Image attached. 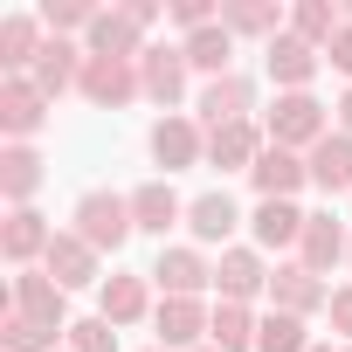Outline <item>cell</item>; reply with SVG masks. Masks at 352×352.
I'll use <instances>...</instances> for the list:
<instances>
[{"label": "cell", "instance_id": "cell-11", "mask_svg": "<svg viewBox=\"0 0 352 352\" xmlns=\"http://www.w3.org/2000/svg\"><path fill=\"white\" fill-rule=\"evenodd\" d=\"M83 56L138 63V56H145V28H138L124 8H97V21H90V35H83Z\"/></svg>", "mask_w": 352, "mask_h": 352}, {"label": "cell", "instance_id": "cell-22", "mask_svg": "<svg viewBox=\"0 0 352 352\" xmlns=\"http://www.w3.org/2000/svg\"><path fill=\"white\" fill-rule=\"evenodd\" d=\"M131 221H138V235H159L166 242V228L187 221V201L173 194L166 180H145V187H131Z\"/></svg>", "mask_w": 352, "mask_h": 352}, {"label": "cell", "instance_id": "cell-37", "mask_svg": "<svg viewBox=\"0 0 352 352\" xmlns=\"http://www.w3.org/2000/svg\"><path fill=\"white\" fill-rule=\"evenodd\" d=\"M324 63H331V69H338V76L352 83V21H345V28L331 35V49H324Z\"/></svg>", "mask_w": 352, "mask_h": 352}, {"label": "cell", "instance_id": "cell-18", "mask_svg": "<svg viewBox=\"0 0 352 352\" xmlns=\"http://www.w3.org/2000/svg\"><path fill=\"white\" fill-rule=\"evenodd\" d=\"M263 56H270V83H276V97H283V90H311V76H318V63H324V49L297 42L290 28H283Z\"/></svg>", "mask_w": 352, "mask_h": 352}, {"label": "cell", "instance_id": "cell-33", "mask_svg": "<svg viewBox=\"0 0 352 352\" xmlns=\"http://www.w3.org/2000/svg\"><path fill=\"white\" fill-rule=\"evenodd\" d=\"M90 21H97V8H90V0H49V8H42V28L49 35H90Z\"/></svg>", "mask_w": 352, "mask_h": 352}, {"label": "cell", "instance_id": "cell-5", "mask_svg": "<svg viewBox=\"0 0 352 352\" xmlns=\"http://www.w3.org/2000/svg\"><path fill=\"white\" fill-rule=\"evenodd\" d=\"M208 324H214V311L201 297H159V311H152V331H159L166 352H201Z\"/></svg>", "mask_w": 352, "mask_h": 352}, {"label": "cell", "instance_id": "cell-17", "mask_svg": "<svg viewBox=\"0 0 352 352\" xmlns=\"http://www.w3.org/2000/svg\"><path fill=\"white\" fill-rule=\"evenodd\" d=\"M249 180L263 201H297V187H311V166L304 152H283V145H263V159L249 166Z\"/></svg>", "mask_w": 352, "mask_h": 352}, {"label": "cell", "instance_id": "cell-6", "mask_svg": "<svg viewBox=\"0 0 352 352\" xmlns=\"http://www.w3.org/2000/svg\"><path fill=\"white\" fill-rule=\"evenodd\" d=\"M76 97H83V104H97V111H124L131 97H145V83H138V63L90 56V63H83V83H76Z\"/></svg>", "mask_w": 352, "mask_h": 352}, {"label": "cell", "instance_id": "cell-2", "mask_svg": "<svg viewBox=\"0 0 352 352\" xmlns=\"http://www.w3.org/2000/svg\"><path fill=\"white\" fill-rule=\"evenodd\" d=\"M263 138L283 145V152H311V145L331 138V118H324V104H318L311 90H283V97L270 104V118H263Z\"/></svg>", "mask_w": 352, "mask_h": 352}, {"label": "cell", "instance_id": "cell-14", "mask_svg": "<svg viewBox=\"0 0 352 352\" xmlns=\"http://www.w3.org/2000/svg\"><path fill=\"white\" fill-rule=\"evenodd\" d=\"M166 297H201V290H214V263L201 256V249H159V263L145 270Z\"/></svg>", "mask_w": 352, "mask_h": 352}, {"label": "cell", "instance_id": "cell-10", "mask_svg": "<svg viewBox=\"0 0 352 352\" xmlns=\"http://www.w3.org/2000/svg\"><path fill=\"white\" fill-rule=\"evenodd\" d=\"M152 159L166 166V173H187V166H201L208 159V131H201V118H159L152 124Z\"/></svg>", "mask_w": 352, "mask_h": 352}, {"label": "cell", "instance_id": "cell-35", "mask_svg": "<svg viewBox=\"0 0 352 352\" xmlns=\"http://www.w3.org/2000/svg\"><path fill=\"white\" fill-rule=\"evenodd\" d=\"M69 352H118V324L111 318H76L69 324Z\"/></svg>", "mask_w": 352, "mask_h": 352}, {"label": "cell", "instance_id": "cell-38", "mask_svg": "<svg viewBox=\"0 0 352 352\" xmlns=\"http://www.w3.org/2000/svg\"><path fill=\"white\" fill-rule=\"evenodd\" d=\"M124 14H131L138 28H152V21H159V0H124Z\"/></svg>", "mask_w": 352, "mask_h": 352}, {"label": "cell", "instance_id": "cell-13", "mask_svg": "<svg viewBox=\"0 0 352 352\" xmlns=\"http://www.w3.org/2000/svg\"><path fill=\"white\" fill-rule=\"evenodd\" d=\"M297 263H304L311 276H331L338 263H352V235H345V221L311 214V221H304V235H297Z\"/></svg>", "mask_w": 352, "mask_h": 352}, {"label": "cell", "instance_id": "cell-19", "mask_svg": "<svg viewBox=\"0 0 352 352\" xmlns=\"http://www.w3.org/2000/svg\"><path fill=\"white\" fill-rule=\"evenodd\" d=\"M83 63H90V56H83L76 42H63V35H49V49H42V63L28 69V83H35V90H42L49 104H56V97H69V90L83 83Z\"/></svg>", "mask_w": 352, "mask_h": 352}, {"label": "cell", "instance_id": "cell-40", "mask_svg": "<svg viewBox=\"0 0 352 352\" xmlns=\"http://www.w3.org/2000/svg\"><path fill=\"white\" fill-rule=\"evenodd\" d=\"M311 352H331V338H318V345H311Z\"/></svg>", "mask_w": 352, "mask_h": 352}, {"label": "cell", "instance_id": "cell-32", "mask_svg": "<svg viewBox=\"0 0 352 352\" xmlns=\"http://www.w3.org/2000/svg\"><path fill=\"white\" fill-rule=\"evenodd\" d=\"M318 338L304 331V318H290V311H270L263 324H256V352H311Z\"/></svg>", "mask_w": 352, "mask_h": 352}, {"label": "cell", "instance_id": "cell-39", "mask_svg": "<svg viewBox=\"0 0 352 352\" xmlns=\"http://www.w3.org/2000/svg\"><path fill=\"white\" fill-rule=\"evenodd\" d=\"M338 131L352 138V83H345V97H338Z\"/></svg>", "mask_w": 352, "mask_h": 352}, {"label": "cell", "instance_id": "cell-15", "mask_svg": "<svg viewBox=\"0 0 352 352\" xmlns=\"http://www.w3.org/2000/svg\"><path fill=\"white\" fill-rule=\"evenodd\" d=\"M49 242H56V228L35 208H8V221H0V256H8L14 270H35L49 256Z\"/></svg>", "mask_w": 352, "mask_h": 352}, {"label": "cell", "instance_id": "cell-1", "mask_svg": "<svg viewBox=\"0 0 352 352\" xmlns=\"http://www.w3.org/2000/svg\"><path fill=\"white\" fill-rule=\"evenodd\" d=\"M69 228L97 249V256H118L131 235H138V221H131V194H111V187H90L83 201H76V214H69Z\"/></svg>", "mask_w": 352, "mask_h": 352}, {"label": "cell", "instance_id": "cell-36", "mask_svg": "<svg viewBox=\"0 0 352 352\" xmlns=\"http://www.w3.org/2000/svg\"><path fill=\"white\" fill-rule=\"evenodd\" d=\"M324 318H331V331H338V338L352 345V283H338V290H331V304H324Z\"/></svg>", "mask_w": 352, "mask_h": 352}, {"label": "cell", "instance_id": "cell-26", "mask_svg": "<svg viewBox=\"0 0 352 352\" xmlns=\"http://www.w3.org/2000/svg\"><path fill=\"white\" fill-rule=\"evenodd\" d=\"M42 187V152L35 145H8L0 152V194H8V208H28Z\"/></svg>", "mask_w": 352, "mask_h": 352}, {"label": "cell", "instance_id": "cell-34", "mask_svg": "<svg viewBox=\"0 0 352 352\" xmlns=\"http://www.w3.org/2000/svg\"><path fill=\"white\" fill-rule=\"evenodd\" d=\"M56 338H63V331H42V324H28L21 311L0 318V345H8V352H56Z\"/></svg>", "mask_w": 352, "mask_h": 352}, {"label": "cell", "instance_id": "cell-4", "mask_svg": "<svg viewBox=\"0 0 352 352\" xmlns=\"http://www.w3.org/2000/svg\"><path fill=\"white\" fill-rule=\"evenodd\" d=\"M187 49L180 42H145V56H138V83H145V97L173 118V104H180L187 97Z\"/></svg>", "mask_w": 352, "mask_h": 352}, {"label": "cell", "instance_id": "cell-20", "mask_svg": "<svg viewBox=\"0 0 352 352\" xmlns=\"http://www.w3.org/2000/svg\"><path fill=\"white\" fill-rule=\"evenodd\" d=\"M263 124L256 118H242V124H221V131H208V166H221V173H249L256 159H263Z\"/></svg>", "mask_w": 352, "mask_h": 352}, {"label": "cell", "instance_id": "cell-16", "mask_svg": "<svg viewBox=\"0 0 352 352\" xmlns=\"http://www.w3.org/2000/svg\"><path fill=\"white\" fill-rule=\"evenodd\" d=\"M97 263H104V256H97V249H90V242H83L76 228H56V242H49V256H42V270H49V276H56L63 290L104 283V276H97Z\"/></svg>", "mask_w": 352, "mask_h": 352}, {"label": "cell", "instance_id": "cell-25", "mask_svg": "<svg viewBox=\"0 0 352 352\" xmlns=\"http://www.w3.org/2000/svg\"><path fill=\"white\" fill-rule=\"evenodd\" d=\"M304 166H311V187L318 194H352V138L345 131H331L324 145H311Z\"/></svg>", "mask_w": 352, "mask_h": 352}, {"label": "cell", "instance_id": "cell-9", "mask_svg": "<svg viewBox=\"0 0 352 352\" xmlns=\"http://www.w3.org/2000/svg\"><path fill=\"white\" fill-rule=\"evenodd\" d=\"M324 304H331V283L311 276L304 263H276V270H270V311L311 318V311H324Z\"/></svg>", "mask_w": 352, "mask_h": 352}, {"label": "cell", "instance_id": "cell-21", "mask_svg": "<svg viewBox=\"0 0 352 352\" xmlns=\"http://www.w3.org/2000/svg\"><path fill=\"white\" fill-rule=\"evenodd\" d=\"M159 304H152V276H104L97 283V318H111V324H138V318H152Z\"/></svg>", "mask_w": 352, "mask_h": 352}, {"label": "cell", "instance_id": "cell-27", "mask_svg": "<svg viewBox=\"0 0 352 352\" xmlns=\"http://www.w3.org/2000/svg\"><path fill=\"white\" fill-rule=\"evenodd\" d=\"M180 49H187V69H201L208 83H214V76H235V35H228L221 21L201 28V35H187Z\"/></svg>", "mask_w": 352, "mask_h": 352}, {"label": "cell", "instance_id": "cell-29", "mask_svg": "<svg viewBox=\"0 0 352 352\" xmlns=\"http://www.w3.org/2000/svg\"><path fill=\"white\" fill-rule=\"evenodd\" d=\"M221 28H228V35H263V42H276V35L290 28V14L270 8V0H228V8H221Z\"/></svg>", "mask_w": 352, "mask_h": 352}, {"label": "cell", "instance_id": "cell-45", "mask_svg": "<svg viewBox=\"0 0 352 352\" xmlns=\"http://www.w3.org/2000/svg\"><path fill=\"white\" fill-rule=\"evenodd\" d=\"M63 352H69V345H63Z\"/></svg>", "mask_w": 352, "mask_h": 352}, {"label": "cell", "instance_id": "cell-43", "mask_svg": "<svg viewBox=\"0 0 352 352\" xmlns=\"http://www.w3.org/2000/svg\"><path fill=\"white\" fill-rule=\"evenodd\" d=\"M338 352H352V345H338Z\"/></svg>", "mask_w": 352, "mask_h": 352}, {"label": "cell", "instance_id": "cell-30", "mask_svg": "<svg viewBox=\"0 0 352 352\" xmlns=\"http://www.w3.org/2000/svg\"><path fill=\"white\" fill-rule=\"evenodd\" d=\"M338 28H345V8H331V0H297L290 8V35L311 42V49H331Z\"/></svg>", "mask_w": 352, "mask_h": 352}, {"label": "cell", "instance_id": "cell-41", "mask_svg": "<svg viewBox=\"0 0 352 352\" xmlns=\"http://www.w3.org/2000/svg\"><path fill=\"white\" fill-rule=\"evenodd\" d=\"M345 21H352V0H345Z\"/></svg>", "mask_w": 352, "mask_h": 352}, {"label": "cell", "instance_id": "cell-24", "mask_svg": "<svg viewBox=\"0 0 352 352\" xmlns=\"http://www.w3.org/2000/svg\"><path fill=\"white\" fill-rule=\"evenodd\" d=\"M304 208L297 201H256V214H249V235H256V249H297V235H304Z\"/></svg>", "mask_w": 352, "mask_h": 352}, {"label": "cell", "instance_id": "cell-3", "mask_svg": "<svg viewBox=\"0 0 352 352\" xmlns=\"http://www.w3.org/2000/svg\"><path fill=\"white\" fill-rule=\"evenodd\" d=\"M8 290H14V311H21L28 324H42V331H63V338H69V324H76V318H69V290H63L49 270H14V283H8Z\"/></svg>", "mask_w": 352, "mask_h": 352}, {"label": "cell", "instance_id": "cell-31", "mask_svg": "<svg viewBox=\"0 0 352 352\" xmlns=\"http://www.w3.org/2000/svg\"><path fill=\"white\" fill-rule=\"evenodd\" d=\"M256 311L249 304H214V324H208V345H221V352H256Z\"/></svg>", "mask_w": 352, "mask_h": 352}, {"label": "cell", "instance_id": "cell-23", "mask_svg": "<svg viewBox=\"0 0 352 352\" xmlns=\"http://www.w3.org/2000/svg\"><path fill=\"white\" fill-rule=\"evenodd\" d=\"M42 14H8L0 21V69L8 76H28L35 63H42Z\"/></svg>", "mask_w": 352, "mask_h": 352}, {"label": "cell", "instance_id": "cell-12", "mask_svg": "<svg viewBox=\"0 0 352 352\" xmlns=\"http://www.w3.org/2000/svg\"><path fill=\"white\" fill-rule=\"evenodd\" d=\"M201 131H221V124H242L249 111H256V83L235 69V76H214V83H201Z\"/></svg>", "mask_w": 352, "mask_h": 352}, {"label": "cell", "instance_id": "cell-7", "mask_svg": "<svg viewBox=\"0 0 352 352\" xmlns=\"http://www.w3.org/2000/svg\"><path fill=\"white\" fill-rule=\"evenodd\" d=\"M249 297H270V263L263 249H221L214 263V304H249Z\"/></svg>", "mask_w": 352, "mask_h": 352}, {"label": "cell", "instance_id": "cell-28", "mask_svg": "<svg viewBox=\"0 0 352 352\" xmlns=\"http://www.w3.org/2000/svg\"><path fill=\"white\" fill-rule=\"evenodd\" d=\"M187 228H194V242H221L228 249V235L242 228V208L228 194H201V201H187Z\"/></svg>", "mask_w": 352, "mask_h": 352}, {"label": "cell", "instance_id": "cell-8", "mask_svg": "<svg viewBox=\"0 0 352 352\" xmlns=\"http://www.w3.org/2000/svg\"><path fill=\"white\" fill-rule=\"evenodd\" d=\"M42 124H49V97L28 76H0V131H8V145H28Z\"/></svg>", "mask_w": 352, "mask_h": 352}, {"label": "cell", "instance_id": "cell-42", "mask_svg": "<svg viewBox=\"0 0 352 352\" xmlns=\"http://www.w3.org/2000/svg\"><path fill=\"white\" fill-rule=\"evenodd\" d=\"M201 352H221V345H201Z\"/></svg>", "mask_w": 352, "mask_h": 352}, {"label": "cell", "instance_id": "cell-44", "mask_svg": "<svg viewBox=\"0 0 352 352\" xmlns=\"http://www.w3.org/2000/svg\"><path fill=\"white\" fill-rule=\"evenodd\" d=\"M152 352H166V345H152Z\"/></svg>", "mask_w": 352, "mask_h": 352}]
</instances>
